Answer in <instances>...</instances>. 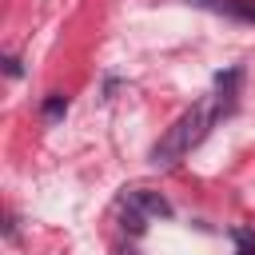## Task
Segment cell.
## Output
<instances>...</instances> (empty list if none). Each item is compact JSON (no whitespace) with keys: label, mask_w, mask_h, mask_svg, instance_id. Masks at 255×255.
<instances>
[{"label":"cell","mask_w":255,"mask_h":255,"mask_svg":"<svg viewBox=\"0 0 255 255\" xmlns=\"http://www.w3.org/2000/svg\"><path fill=\"white\" fill-rule=\"evenodd\" d=\"M219 116H223V108H219V100H215V96H211V100H199L195 108H187V112H183V116L163 131V139L151 147V163L167 171V167H175L179 159H187V155H191V147H195V143H203V135L211 131V124H215Z\"/></svg>","instance_id":"1"},{"label":"cell","mask_w":255,"mask_h":255,"mask_svg":"<svg viewBox=\"0 0 255 255\" xmlns=\"http://www.w3.org/2000/svg\"><path fill=\"white\" fill-rule=\"evenodd\" d=\"M124 203L135 207L139 215H151V219H167V215H171V203H167L159 191H147V187H128V191H124Z\"/></svg>","instance_id":"2"},{"label":"cell","mask_w":255,"mask_h":255,"mask_svg":"<svg viewBox=\"0 0 255 255\" xmlns=\"http://www.w3.org/2000/svg\"><path fill=\"white\" fill-rule=\"evenodd\" d=\"M215 8L219 12H231V16L247 20V24H255V0H219Z\"/></svg>","instance_id":"3"},{"label":"cell","mask_w":255,"mask_h":255,"mask_svg":"<svg viewBox=\"0 0 255 255\" xmlns=\"http://www.w3.org/2000/svg\"><path fill=\"white\" fill-rule=\"evenodd\" d=\"M64 112H68V100H64V96H48V100H44V116H48V120H60Z\"/></svg>","instance_id":"4"},{"label":"cell","mask_w":255,"mask_h":255,"mask_svg":"<svg viewBox=\"0 0 255 255\" xmlns=\"http://www.w3.org/2000/svg\"><path fill=\"white\" fill-rule=\"evenodd\" d=\"M235 239H239V251H235V255H255V239H251V235H247L243 227L235 231Z\"/></svg>","instance_id":"5"}]
</instances>
